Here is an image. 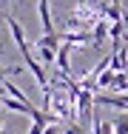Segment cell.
<instances>
[{
  "label": "cell",
  "instance_id": "1",
  "mask_svg": "<svg viewBox=\"0 0 128 134\" xmlns=\"http://www.w3.org/2000/svg\"><path fill=\"white\" fill-rule=\"evenodd\" d=\"M6 26H9V31H11V37H14V43H17V49H20V54H28L31 49H28V40H26V31L23 26L14 20V17H9L6 14Z\"/></svg>",
  "mask_w": 128,
  "mask_h": 134
},
{
  "label": "cell",
  "instance_id": "5",
  "mask_svg": "<svg viewBox=\"0 0 128 134\" xmlns=\"http://www.w3.org/2000/svg\"><path fill=\"white\" fill-rule=\"evenodd\" d=\"M34 49H37V60H40L43 66L57 63V52H54V49H49V46H37V43H34Z\"/></svg>",
  "mask_w": 128,
  "mask_h": 134
},
{
  "label": "cell",
  "instance_id": "11",
  "mask_svg": "<svg viewBox=\"0 0 128 134\" xmlns=\"http://www.w3.org/2000/svg\"><path fill=\"white\" fill-rule=\"evenodd\" d=\"M3 20H6V14H3V12H0V29H3Z\"/></svg>",
  "mask_w": 128,
  "mask_h": 134
},
{
  "label": "cell",
  "instance_id": "3",
  "mask_svg": "<svg viewBox=\"0 0 128 134\" xmlns=\"http://www.w3.org/2000/svg\"><path fill=\"white\" fill-rule=\"evenodd\" d=\"M111 69L114 71H128V43L114 46V52H111Z\"/></svg>",
  "mask_w": 128,
  "mask_h": 134
},
{
  "label": "cell",
  "instance_id": "13",
  "mask_svg": "<svg viewBox=\"0 0 128 134\" xmlns=\"http://www.w3.org/2000/svg\"><path fill=\"white\" fill-rule=\"evenodd\" d=\"M3 3H6V0H0V6H3Z\"/></svg>",
  "mask_w": 128,
  "mask_h": 134
},
{
  "label": "cell",
  "instance_id": "6",
  "mask_svg": "<svg viewBox=\"0 0 128 134\" xmlns=\"http://www.w3.org/2000/svg\"><path fill=\"white\" fill-rule=\"evenodd\" d=\"M91 129H94V134H114V123H102L100 117L94 114V120H91Z\"/></svg>",
  "mask_w": 128,
  "mask_h": 134
},
{
  "label": "cell",
  "instance_id": "4",
  "mask_svg": "<svg viewBox=\"0 0 128 134\" xmlns=\"http://www.w3.org/2000/svg\"><path fill=\"white\" fill-rule=\"evenodd\" d=\"M108 31H111V20H105V17L97 20V26L91 29V43L94 46H102V40L108 37Z\"/></svg>",
  "mask_w": 128,
  "mask_h": 134
},
{
  "label": "cell",
  "instance_id": "8",
  "mask_svg": "<svg viewBox=\"0 0 128 134\" xmlns=\"http://www.w3.org/2000/svg\"><path fill=\"white\" fill-rule=\"evenodd\" d=\"M20 71H23V66H9V69H3V66H0V86L6 83L9 74H20Z\"/></svg>",
  "mask_w": 128,
  "mask_h": 134
},
{
  "label": "cell",
  "instance_id": "12",
  "mask_svg": "<svg viewBox=\"0 0 128 134\" xmlns=\"http://www.w3.org/2000/svg\"><path fill=\"white\" fill-rule=\"evenodd\" d=\"M0 134H3V117H0Z\"/></svg>",
  "mask_w": 128,
  "mask_h": 134
},
{
  "label": "cell",
  "instance_id": "9",
  "mask_svg": "<svg viewBox=\"0 0 128 134\" xmlns=\"http://www.w3.org/2000/svg\"><path fill=\"white\" fill-rule=\"evenodd\" d=\"M63 134H85V131H83V129H80L77 123H68V126H66V131H63Z\"/></svg>",
  "mask_w": 128,
  "mask_h": 134
},
{
  "label": "cell",
  "instance_id": "10",
  "mask_svg": "<svg viewBox=\"0 0 128 134\" xmlns=\"http://www.w3.org/2000/svg\"><path fill=\"white\" fill-rule=\"evenodd\" d=\"M43 134H63V131L57 129V123H51V126H49V129H46V131H43Z\"/></svg>",
  "mask_w": 128,
  "mask_h": 134
},
{
  "label": "cell",
  "instance_id": "7",
  "mask_svg": "<svg viewBox=\"0 0 128 134\" xmlns=\"http://www.w3.org/2000/svg\"><path fill=\"white\" fill-rule=\"evenodd\" d=\"M114 134H128V114H120L114 120Z\"/></svg>",
  "mask_w": 128,
  "mask_h": 134
},
{
  "label": "cell",
  "instance_id": "2",
  "mask_svg": "<svg viewBox=\"0 0 128 134\" xmlns=\"http://www.w3.org/2000/svg\"><path fill=\"white\" fill-rule=\"evenodd\" d=\"M37 14H40V26H43V34H54V20H51V0H40L37 3Z\"/></svg>",
  "mask_w": 128,
  "mask_h": 134
}]
</instances>
